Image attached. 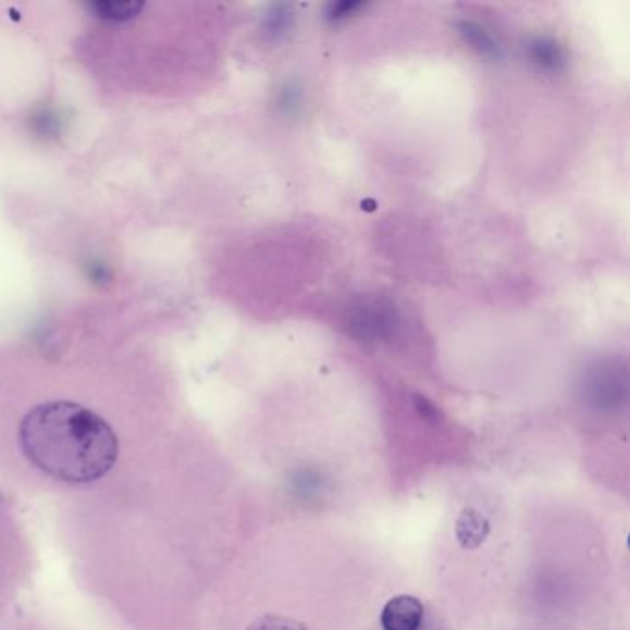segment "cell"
I'll return each instance as SVG.
<instances>
[{"mask_svg":"<svg viewBox=\"0 0 630 630\" xmlns=\"http://www.w3.org/2000/svg\"><path fill=\"white\" fill-rule=\"evenodd\" d=\"M21 457L41 478L89 486L115 468L121 438L104 417L71 399L37 404L18 422Z\"/></svg>","mask_w":630,"mask_h":630,"instance_id":"1","label":"cell"},{"mask_svg":"<svg viewBox=\"0 0 630 630\" xmlns=\"http://www.w3.org/2000/svg\"><path fill=\"white\" fill-rule=\"evenodd\" d=\"M348 325L351 335L359 341H385L398 328V312L385 298H373L357 304L349 311Z\"/></svg>","mask_w":630,"mask_h":630,"instance_id":"2","label":"cell"},{"mask_svg":"<svg viewBox=\"0 0 630 630\" xmlns=\"http://www.w3.org/2000/svg\"><path fill=\"white\" fill-rule=\"evenodd\" d=\"M423 623L422 601L415 595H396L381 610L383 630H420Z\"/></svg>","mask_w":630,"mask_h":630,"instance_id":"3","label":"cell"},{"mask_svg":"<svg viewBox=\"0 0 630 630\" xmlns=\"http://www.w3.org/2000/svg\"><path fill=\"white\" fill-rule=\"evenodd\" d=\"M87 8L91 10L97 17L106 18V21H128L134 18L137 13L145 8V2H119V0H98V2H89Z\"/></svg>","mask_w":630,"mask_h":630,"instance_id":"4","label":"cell"},{"mask_svg":"<svg viewBox=\"0 0 630 630\" xmlns=\"http://www.w3.org/2000/svg\"><path fill=\"white\" fill-rule=\"evenodd\" d=\"M460 36L465 37L466 41L478 50L479 54L486 55V58H496L499 55V47H497L494 37L490 36L486 28L471 23V21H462L459 23Z\"/></svg>","mask_w":630,"mask_h":630,"instance_id":"5","label":"cell"},{"mask_svg":"<svg viewBox=\"0 0 630 630\" xmlns=\"http://www.w3.org/2000/svg\"><path fill=\"white\" fill-rule=\"evenodd\" d=\"M531 58L540 69L558 71L564 65V54L560 47L551 39H536L531 44Z\"/></svg>","mask_w":630,"mask_h":630,"instance_id":"6","label":"cell"},{"mask_svg":"<svg viewBox=\"0 0 630 630\" xmlns=\"http://www.w3.org/2000/svg\"><path fill=\"white\" fill-rule=\"evenodd\" d=\"M301 95L300 87L288 86L283 87L282 95H280V110L283 111V115L294 116L296 113H300L301 110Z\"/></svg>","mask_w":630,"mask_h":630,"instance_id":"7","label":"cell"},{"mask_svg":"<svg viewBox=\"0 0 630 630\" xmlns=\"http://www.w3.org/2000/svg\"><path fill=\"white\" fill-rule=\"evenodd\" d=\"M246 630H307L301 625L294 623L291 619L277 618V616H264L254 621Z\"/></svg>","mask_w":630,"mask_h":630,"instance_id":"8","label":"cell"},{"mask_svg":"<svg viewBox=\"0 0 630 630\" xmlns=\"http://www.w3.org/2000/svg\"><path fill=\"white\" fill-rule=\"evenodd\" d=\"M361 7V4H356V2H343V4H337V7H333L331 10V18H344L348 17L354 13V10Z\"/></svg>","mask_w":630,"mask_h":630,"instance_id":"9","label":"cell"},{"mask_svg":"<svg viewBox=\"0 0 630 630\" xmlns=\"http://www.w3.org/2000/svg\"><path fill=\"white\" fill-rule=\"evenodd\" d=\"M417 407L420 412H422V417L425 418H435L436 417V409L435 405L429 404L428 399L420 398L417 396Z\"/></svg>","mask_w":630,"mask_h":630,"instance_id":"10","label":"cell"}]
</instances>
